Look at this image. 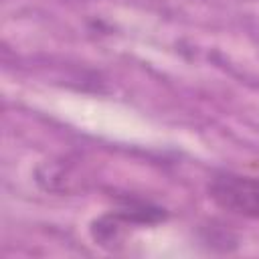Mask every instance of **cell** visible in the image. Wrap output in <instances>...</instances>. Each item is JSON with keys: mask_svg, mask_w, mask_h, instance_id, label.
<instances>
[{"mask_svg": "<svg viewBox=\"0 0 259 259\" xmlns=\"http://www.w3.org/2000/svg\"><path fill=\"white\" fill-rule=\"evenodd\" d=\"M208 198L223 210L259 219V176L219 172L208 180Z\"/></svg>", "mask_w": 259, "mask_h": 259, "instance_id": "cell-1", "label": "cell"}, {"mask_svg": "<svg viewBox=\"0 0 259 259\" xmlns=\"http://www.w3.org/2000/svg\"><path fill=\"white\" fill-rule=\"evenodd\" d=\"M166 217H168V212L162 206L142 202V200H125L117 210H113V214H107V217H101L99 221H95L91 231H93L95 241L105 245V243L115 241L117 233L125 225H156V223L164 221Z\"/></svg>", "mask_w": 259, "mask_h": 259, "instance_id": "cell-2", "label": "cell"}]
</instances>
